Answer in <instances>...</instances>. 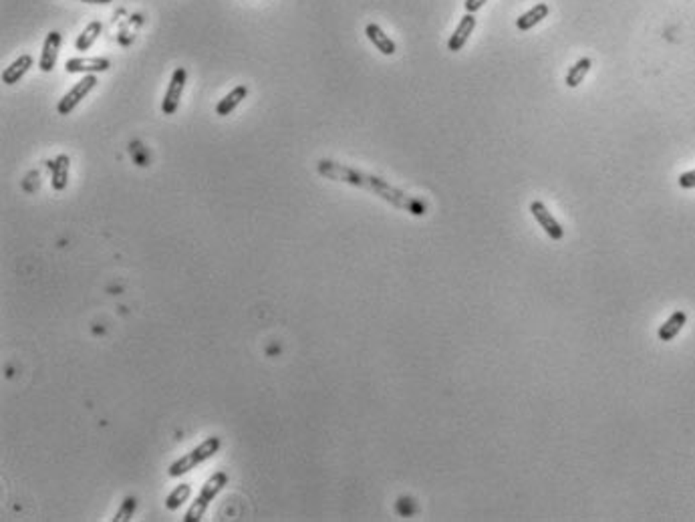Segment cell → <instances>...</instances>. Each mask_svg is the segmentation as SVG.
Listing matches in <instances>:
<instances>
[{
    "label": "cell",
    "instance_id": "obj_1",
    "mask_svg": "<svg viewBox=\"0 0 695 522\" xmlns=\"http://www.w3.org/2000/svg\"><path fill=\"white\" fill-rule=\"evenodd\" d=\"M317 172L323 178H329V180H334V182H345V184H351L355 188L367 189V192L379 196L381 200L389 202L395 208H399V210H406V212L413 214V216H423L425 210H427V206L421 202V200L409 196L406 192H401L399 188H395L389 182H385L383 178L363 174L359 170H355V168L337 163L333 160H320L317 163Z\"/></svg>",
    "mask_w": 695,
    "mask_h": 522
},
{
    "label": "cell",
    "instance_id": "obj_2",
    "mask_svg": "<svg viewBox=\"0 0 695 522\" xmlns=\"http://www.w3.org/2000/svg\"><path fill=\"white\" fill-rule=\"evenodd\" d=\"M220 446H222V440H220L218 435L206 437L200 446H196L194 450H189L188 454H184L180 460H175L174 464L170 466V476H172V478H180V476H184V474L192 472L196 466H200L202 462H206V460H210L214 454H218Z\"/></svg>",
    "mask_w": 695,
    "mask_h": 522
},
{
    "label": "cell",
    "instance_id": "obj_3",
    "mask_svg": "<svg viewBox=\"0 0 695 522\" xmlns=\"http://www.w3.org/2000/svg\"><path fill=\"white\" fill-rule=\"evenodd\" d=\"M226 484H228V474H226L224 470H220V472L212 474L210 478L206 480V482H204L202 490H200V494L196 496L194 504H192V508L188 510V514L184 516V522H200L202 521V516L206 514V510H208V507H210V502L216 498L218 494L222 492V488H224Z\"/></svg>",
    "mask_w": 695,
    "mask_h": 522
},
{
    "label": "cell",
    "instance_id": "obj_4",
    "mask_svg": "<svg viewBox=\"0 0 695 522\" xmlns=\"http://www.w3.org/2000/svg\"><path fill=\"white\" fill-rule=\"evenodd\" d=\"M95 87H97V77H95L93 73H89L87 77H83V81H79L75 87L69 89V91L65 93V97L58 101L57 105L58 116H69L73 109H75L79 103L83 101V99H85Z\"/></svg>",
    "mask_w": 695,
    "mask_h": 522
},
{
    "label": "cell",
    "instance_id": "obj_5",
    "mask_svg": "<svg viewBox=\"0 0 695 522\" xmlns=\"http://www.w3.org/2000/svg\"><path fill=\"white\" fill-rule=\"evenodd\" d=\"M186 79H188V73L184 67H177L172 75V81L168 85V91L163 95V101H161V111L163 116H174L177 105H180V99H182V93H184V87H186Z\"/></svg>",
    "mask_w": 695,
    "mask_h": 522
},
{
    "label": "cell",
    "instance_id": "obj_6",
    "mask_svg": "<svg viewBox=\"0 0 695 522\" xmlns=\"http://www.w3.org/2000/svg\"><path fill=\"white\" fill-rule=\"evenodd\" d=\"M530 212H532V216L536 218V222L540 224V228H544V232L549 234L552 240H563L565 230H563V226L554 220V216L549 212V208H546L544 204L532 202L530 204Z\"/></svg>",
    "mask_w": 695,
    "mask_h": 522
},
{
    "label": "cell",
    "instance_id": "obj_7",
    "mask_svg": "<svg viewBox=\"0 0 695 522\" xmlns=\"http://www.w3.org/2000/svg\"><path fill=\"white\" fill-rule=\"evenodd\" d=\"M61 41H63V37H61L58 30H51V32L46 35V39H44V44H43V53H41V58H39V67H41V71L43 73H51L55 69L58 57V49H61Z\"/></svg>",
    "mask_w": 695,
    "mask_h": 522
},
{
    "label": "cell",
    "instance_id": "obj_8",
    "mask_svg": "<svg viewBox=\"0 0 695 522\" xmlns=\"http://www.w3.org/2000/svg\"><path fill=\"white\" fill-rule=\"evenodd\" d=\"M111 67L109 58L101 57H79L69 58L65 63V71L67 73H105Z\"/></svg>",
    "mask_w": 695,
    "mask_h": 522
},
{
    "label": "cell",
    "instance_id": "obj_9",
    "mask_svg": "<svg viewBox=\"0 0 695 522\" xmlns=\"http://www.w3.org/2000/svg\"><path fill=\"white\" fill-rule=\"evenodd\" d=\"M474 29H476V16L472 15V13H465V15L462 16V20L458 23V27L453 30V35L449 37L448 41L449 51H451V53L462 51V46L468 43V39H470V35L474 32Z\"/></svg>",
    "mask_w": 695,
    "mask_h": 522
},
{
    "label": "cell",
    "instance_id": "obj_10",
    "mask_svg": "<svg viewBox=\"0 0 695 522\" xmlns=\"http://www.w3.org/2000/svg\"><path fill=\"white\" fill-rule=\"evenodd\" d=\"M365 35H367V39H369L371 43L375 44L379 53H383V55H387V57L395 55L397 46H395V43H393L392 39H389V37L383 32V29H381L379 25H375V23H369V25L365 27Z\"/></svg>",
    "mask_w": 695,
    "mask_h": 522
},
{
    "label": "cell",
    "instance_id": "obj_11",
    "mask_svg": "<svg viewBox=\"0 0 695 522\" xmlns=\"http://www.w3.org/2000/svg\"><path fill=\"white\" fill-rule=\"evenodd\" d=\"M30 67H32V57L30 55H20L2 71V83L4 85H15L27 75Z\"/></svg>",
    "mask_w": 695,
    "mask_h": 522
},
{
    "label": "cell",
    "instance_id": "obj_12",
    "mask_svg": "<svg viewBox=\"0 0 695 522\" xmlns=\"http://www.w3.org/2000/svg\"><path fill=\"white\" fill-rule=\"evenodd\" d=\"M69 166H71L69 156H58L57 160L49 161V168H51V184H53V188L57 189V192L67 188V182H69Z\"/></svg>",
    "mask_w": 695,
    "mask_h": 522
},
{
    "label": "cell",
    "instance_id": "obj_13",
    "mask_svg": "<svg viewBox=\"0 0 695 522\" xmlns=\"http://www.w3.org/2000/svg\"><path fill=\"white\" fill-rule=\"evenodd\" d=\"M549 13H551V8H549V4L546 2H538V4H534L528 13H524V15L516 20V27L520 30H530V29H534L536 25L542 20V18H546L549 16Z\"/></svg>",
    "mask_w": 695,
    "mask_h": 522
},
{
    "label": "cell",
    "instance_id": "obj_14",
    "mask_svg": "<svg viewBox=\"0 0 695 522\" xmlns=\"http://www.w3.org/2000/svg\"><path fill=\"white\" fill-rule=\"evenodd\" d=\"M246 95H248L246 85H238V87H234L224 99H220V103L216 105V113L218 116H228V113H232L240 103L246 99Z\"/></svg>",
    "mask_w": 695,
    "mask_h": 522
},
{
    "label": "cell",
    "instance_id": "obj_15",
    "mask_svg": "<svg viewBox=\"0 0 695 522\" xmlns=\"http://www.w3.org/2000/svg\"><path fill=\"white\" fill-rule=\"evenodd\" d=\"M687 323V315L683 313V311H675L669 319L659 327V339L661 341H673L677 335H680V331L683 329V325Z\"/></svg>",
    "mask_w": 695,
    "mask_h": 522
},
{
    "label": "cell",
    "instance_id": "obj_16",
    "mask_svg": "<svg viewBox=\"0 0 695 522\" xmlns=\"http://www.w3.org/2000/svg\"><path fill=\"white\" fill-rule=\"evenodd\" d=\"M591 65H593V61L591 58H580V61H577L572 67H570V71H568V75H566V87H570V89H575V87H579L580 83H582V79L587 77V73L591 71Z\"/></svg>",
    "mask_w": 695,
    "mask_h": 522
},
{
    "label": "cell",
    "instance_id": "obj_17",
    "mask_svg": "<svg viewBox=\"0 0 695 522\" xmlns=\"http://www.w3.org/2000/svg\"><path fill=\"white\" fill-rule=\"evenodd\" d=\"M101 23L99 20H93V23H89L87 27H85V30L79 35V39H77V43H75V46H77V51H89L91 46H93V43L99 39V35H101Z\"/></svg>",
    "mask_w": 695,
    "mask_h": 522
},
{
    "label": "cell",
    "instance_id": "obj_18",
    "mask_svg": "<svg viewBox=\"0 0 695 522\" xmlns=\"http://www.w3.org/2000/svg\"><path fill=\"white\" fill-rule=\"evenodd\" d=\"M192 496V486L189 484H180L172 494L165 498V508L168 510H177L184 502H188V498Z\"/></svg>",
    "mask_w": 695,
    "mask_h": 522
},
{
    "label": "cell",
    "instance_id": "obj_19",
    "mask_svg": "<svg viewBox=\"0 0 695 522\" xmlns=\"http://www.w3.org/2000/svg\"><path fill=\"white\" fill-rule=\"evenodd\" d=\"M135 507H137V498H135V496H125L123 502H121V507H119V510L115 512L113 522L131 521V516H133V512H135Z\"/></svg>",
    "mask_w": 695,
    "mask_h": 522
},
{
    "label": "cell",
    "instance_id": "obj_20",
    "mask_svg": "<svg viewBox=\"0 0 695 522\" xmlns=\"http://www.w3.org/2000/svg\"><path fill=\"white\" fill-rule=\"evenodd\" d=\"M680 186L683 189H694L695 188V170L685 172L680 175Z\"/></svg>",
    "mask_w": 695,
    "mask_h": 522
},
{
    "label": "cell",
    "instance_id": "obj_21",
    "mask_svg": "<svg viewBox=\"0 0 695 522\" xmlns=\"http://www.w3.org/2000/svg\"><path fill=\"white\" fill-rule=\"evenodd\" d=\"M486 2H488V0H465V4H463V6H465V13H472V15H474V13L480 11Z\"/></svg>",
    "mask_w": 695,
    "mask_h": 522
},
{
    "label": "cell",
    "instance_id": "obj_22",
    "mask_svg": "<svg viewBox=\"0 0 695 522\" xmlns=\"http://www.w3.org/2000/svg\"><path fill=\"white\" fill-rule=\"evenodd\" d=\"M83 2H87V4H107L111 0H83Z\"/></svg>",
    "mask_w": 695,
    "mask_h": 522
}]
</instances>
